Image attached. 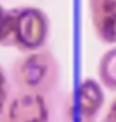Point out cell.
<instances>
[{
    "label": "cell",
    "instance_id": "8",
    "mask_svg": "<svg viewBox=\"0 0 116 122\" xmlns=\"http://www.w3.org/2000/svg\"><path fill=\"white\" fill-rule=\"evenodd\" d=\"M9 100H10V97H9V79H8V75H6L3 66L0 64V116L5 113Z\"/></svg>",
    "mask_w": 116,
    "mask_h": 122
},
{
    "label": "cell",
    "instance_id": "4",
    "mask_svg": "<svg viewBox=\"0 0 116 122\" xmlns=\"http://www.w3.org/2000/svg\"><path fill=\"white\" fill-rule=\"evenodd\" d=\"M51 109L46 97L16 92L10 97L0 122H49Z\"/></svg>",
    "mask_w": 116,
    "mask_h": 122
},
{
    "label": "cell",
    "instance_id": "6",
    "mask_svg": "<svg viewBox=\"0 0 116 122\" xmlns=\"http://www.w3.org/2000/svg\"><path fill=\"white\" fill-rule=\"evenodd\" d=\"M98 82L103 88L116 92V45L107 49L98 60L97 66Z\"/></svg>",
    "mask_w": 116,
    "mask_h": 122
},
{
    "label": "cell",
    "instance_id": "9",
    "mask_svg": "<svg viewBox=\"0 0 116 122\" xmlns=\"http://www.w3.org/2000/svg\"><path fill=\"white\" fill-rule=\"evenodd\" d=\"M103 121L104 122H116V97L112 100L110 106L107 109V113H106V116Z\"/></svg>",
    "mask_w": 116,
    "mask_h": 122
},
{
    "label": "cell",
    "instance_id": "2",
    "mask_svg": "<svg viewBox=\"0 0 116 122\" xmlns=\"http://www.w3.org/2000/svg\"><path fill=\"white\" fill-rule=\"evenodd\" d=\"M14 12V48L24 54L43 49L51 33L48 14L36 6H21Z\"/></svg>",
    "mask_w": 116,
    "mask_h": 122
},
{
    "label": "cell",
    "instance_id": "5",
    "mask_svg": "<svg viewBox=\"0 0 116 122\" xmlns=\"http://www.w3.org/2000/svg\"><path fill=\"white\" fill-rule=\"evenodd\" d=\"M94 33L101 43L116 45V0H88Z\"/></svg>",
    "mask_w": 116,
    "mask_h": 122
},
{
    "label": "cell",
    "instance_id": "3",
    "mask_svg": "<svg viewBox=\"0 0 116 122\" xmlns=\"http://www.w3.org/2000/svg\"><path fill=\"white\" fill-rule=\"evenodd\" d=\"M104 106L103 85L92 77L77 83L66 101L64 112L67 122H97V116Z\"/></svg>",
    "mask_w": 116,
    "mask_h": 122
},
{
    "label": "cell",
    "instance_id": "7",
    "mask_svg": "<svg viewBox=\"0 0 116 122\" xmlns=\"http://www.w3.org/2000/svg\"><path fill=\"white\" fill-rule=\"evenodd\" d=\"M14 9L0 5V46H14Z\"/></svg>",
    "mask_w": 116,
    "mask_h": 122
},
{
    "label": "cell",
    "instance_id": "10",
    "mask_svg": "<svg viewBox=\"0 0 116 122\" xmlns=\"http://www.w3.org/2000/svg\"><path fill=\"white\" fill-rule=\"evenodd\" d=\"M101 122H104V121H101Z\"/></svg>",
    "mask_w": 116,
    "mask_h": 122
},
{
    "label": "cell",
    "instance_id": "1",
    "mask_svg": "<svg viewBox=\"0 0 116 122\" xmlns=\"http://www.w3.org/2000/svg\"><path fill=\"white\" fill-rule=\"evenodd\" d=\"M61 67L48 48L24 54L10 67V81L16 92L48 97L58 88Z\"/></svg>",
    "mask_w": 116,
    "mask_h": 122
}]
</instances>
